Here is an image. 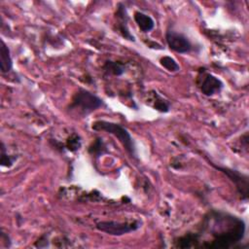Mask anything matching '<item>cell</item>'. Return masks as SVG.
Masks as SVG:
<instances>
[{"label": "cell", "mask_w": 249, "mask_h": 249, "mask_svg": "<svg viewBox=\"0 0 249 249\" xmlns=\"http://www.w3.org/2000/svg\"><path fill=\"white\" fill-rule=\"evenodd\" d=\"M160 64L170 72H177L180 70V66L176 62V60L168 55H165L160 58Z\"/></svg>", "instance_id": "8fae6325"}, {"label": "cell", "mask_w": 249, "mask_h": 249, "mask_svg": "<svg viewBox=\"0 0 249 249\" xmlns=\"http://www.w3.org/2000/svg\"><path fill=\"white\" fill-rule=\"evenodd\" d=\"M15 158H11L10 156H8L6 154V149L4 146V143H2L1 146V164L3 166H11L13 164V162L15 161Z\"/></svg>", "instance_id": "5bb4252c"}, {"label": "cell", "mask_w": 249, "mask_h": 249, "mask_svg": "<svg viewBox=\"0 0 249 249\" xmlns=\"http://www.w3.org/2000/svg\"><path fill=\"white\" fill-rule=\"evenodd\" d=\"M102 105L103 101L101 98L85 89H79L71 100L70 109L77 111L83 116H87Z\"/></svg>", "instance_id": "3957f363"}, {"label": "cell", "mask_w": 249, "mask_h": 249, "mask_svg": "<svg viewBox=\"0 0 249 249\" xmlns=\"http://www.w3.org/2000/svg\"><path fill=\"white\" fill-rule=\"evenodd\" d=\"M105 69L107 71H109L110 73L114 74V75H121L124 72V65L121 62H113V61H109L106 63L105 65Z\"/></svg>", "instance_id": "7c38bea8"}, {"label": "cell", "mask_w": 249, "mask_h": 249, "mask_svg": "<svg viewBox=\"0 0 249 249\" xmlns=\"http://www.w3.org/2000/svg\"><path fill=\"white\" fill-rule=\"evenodd\" d=\"M0 67L2 73H8L13 67V60L10 54V50L3 40L1 41L0 47Z\"/></svg>", "instance_id": "9c48e42d"}, {"label": "cell", "mask_w": 249, "mask_h": 249, "mask_svg": "<svg viewBox=\"0 0 249 249\" xmlns=\"http://www.w3.org/2000/svg\"><path fill=\"white\" fill-rule=\"evenodd\" d=\"M217 169L221 170L224 172L236 186L237 191L243 196L244 199H247V194H248V178L247 176L237 172L236 170H232L227 167H220V166H215Z\"/></svg>", "instance_id": "8992f818"}, {"label": "cell", "mask_w": 249, "mask_h": 249, "mask_svg": "<svg viewBox=\"0 0 249 249\" xmlns=\"http://www.w3.org/2000/svg\"><path fill=\"white\" fill-rule=\"evenodd\" d=\"M201 231L208 232L212 239L205 248H231L239 242L245 233V223L242 219L221 211H211L205 217Z\"/></svg>", "instance_id": "6da1fadb"}, {"label": "cell", "mask_w": 249, "mask_h": 249, "mask_svg": "<svg viewBox=\"0 0 249 249\" xmlns=\"http://www.w3.org/2000/svg\"><path fill=\"white\" fill-rule=\"evenodd\" d=\"M200 80L199 88L201 92L205 95H213L223 89L222 81L212 74H204Z\"/></svg>", "instance_id": "52a82bcc"}, {"label": "cell", "mask_w": 249, "mask_h": 249, "mask_svg": "<svg viewBox=\"0 0 249 249\" xmlns=\"http://www.w3.org/2000/svg\"><path fill=\"white\" fill-rule=\"evenodd\" d=\"M166 43L172 51L179 53H186L192 50V44L189 39L182 33H178L174 30H168L165 34Z\"/></svg>", "instance_id": "5b68a950"}, {"label": "cell", "mask_w": 249, "mask_h": 249, "mask_svg": "<svg viewBox=\"0 0 249 249\" xmlns=\"http://www.w3.org/2000/svg\"><path fill=\"white\" fill-rule=\"evenodd\" d=\"M97 230L104 231L111 235H123L124 233L134 231L140 228V223L138 221H133L129 223L116 222V221H102L96 224Z\"/></svg>", "instance_id": "277c9868"}, {"label": "cell", "mask_w": 249, "mask_h": 249, "mask_svg": "<svg viewBox=\"0 0 249 249\" xmlns=\"http://www.w3.org/2000/svg\"><path fill=\"white\" fill-rule=\"evenodd\" d=\"M117 18H119V24H118V28L120 30V32L122 33V35L125 38L128 39L130 41H134V37L130 34V32L128 31L126 22H127V15H126V11H125V7H124L122 4L119 5L118 10H117Z\"/></svg>", "instance_id": "ba28073f"}, {"label": "cell", "mask_w": 249, "mask_h": 249, "mask_svg": "<svg viewBox=\"0 0 249 249\" xmlns=\"http://www.w3.org/2000/svg\"><path fill=\"white\" fill-rule=\"evenodd\" d=\"M134 20L137 23L139 29L145 33L150 32L155 27L154 19L142 12H136L134 14Z\"/></svg>", "instance_id": "30bf717a"}, {"label": "cell", "mask_w": 249, "mask_h": 249, "mask_svg": "<svg viewBox=\"0 0 249 249\" xmlns=\"http://www.w3.org/2000/svg\"><path fill=\"white\" fill-rule=\"evenodd\" d=\"M91 128L97 131L103 130L114 135L123 144L125 151L131 157L136 158V149H135V145L133 143L132 137L130 133L127 131V129L124 128L122 124L112 123V122H107V121H96L92 124Z\"/></svg>", "instance_id": "7a4b0ae2"}, {"label": "cell", "mask_w": 249, "mask_h": 249, "mask_svg": "<svg viewBox=\"0 0 249 249\" xmlns=\"http://www.w3.org/2000/svg\"><path fill=\"white\" fill-rule=\"evenodd\" d=\"M80 146H81V140L79 136H77L76 134H73L67 141V147L70 151H76L80 148Z\"/></svg>", "instance_id": "9a60e30c"}, {"label": "cell", "mask_w": 249, "mask_h": 249, "mask_svg": "<svg viewBox=\"0 0 249 249\" xmlns=\"http://www.w3.org/2000/svg\"><path fill=\"white\" fill-rule=\"evenodd\" d=\"M154 95L156 97L154 101V108L160 112H168L169 111V104L167 101H165L163 98H161L157 92H154Z\"/></svg>", "instance_id": "4fadbf2b"}]
</instances>
